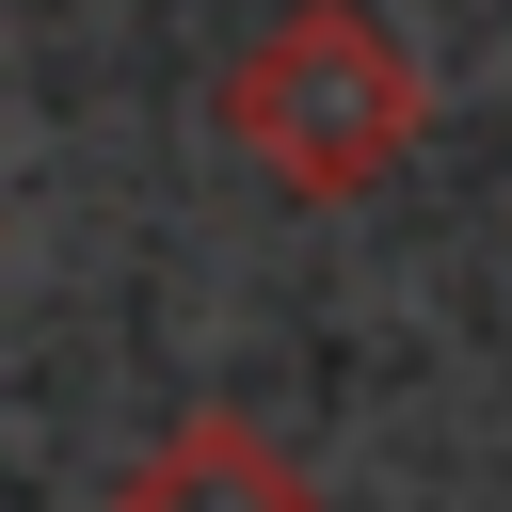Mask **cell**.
Segmentation results:
<instances>
[{
  "mask_svg": "<svg viewBox=\"0 0 512 512\" xmlns=\"http://www.w3.org/2000/svg\"><path fill=\"white\" fill-rule=\"evenodd\" d=\"M416 128H432V80H416V48H400L368 0H288V16L224 64V144H240L272 192H304V208L384 192V176L416 160Z\"/></svg>",
  "mask_w": 512,
  "mask_h": 512,
  "instance_id": "6da1fadb",
  "label": "cell"
},
{
  "mask_svg": "<svg viewBox=\"0 0 512 512\" xmlns=\"http://www.w3.org/2000/svg\"><path fill=\"white\" fill-rule=\"evenodd\" d=\"M112 512H320V480H304L256 416H176V432L112 480Z\"/></svg>",
  "mask_w": 512,
  "mask_h": 512,
  "instance_id": "7a4b0ae2",
  "label": "cell"
}]
</instances>
